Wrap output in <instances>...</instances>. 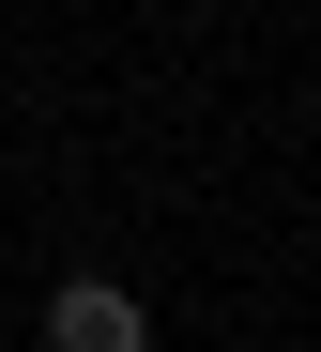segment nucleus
Returning a JSON list of instances; mask_svg holds the SVG:
<instances>
[{
  "mask_svg": "<svg viewBox=\"0 0 321 352\" xmlns=\"http://www.w3.org/2000/svg\"><path fill=\"white\" fill-rule=\"evenodd\" d=\"M46 352H153V322H138L122 276H61L46 291Z\"/></svg>",
  "mask_w": 321,
  "mask_h": 352,
  "instance_id": "1",
  "label": "nucleus"
}]
</instances>
